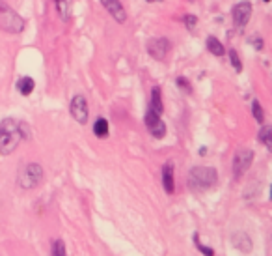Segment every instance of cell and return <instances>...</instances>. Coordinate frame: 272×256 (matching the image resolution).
Instances as JSON below:
<instances>
[{"instance_id": "cell-17", "label": "cell", "mask_w": 272, "mask_h": 256, "mask_svg": "<svg viewBox=\"0 0 272 256\" xmlns=\"http://www.w3.org/2000/svg\"><path fill=\"white\" fill-rule=\"evenodd\" d=\"M34 86H35V82L32 77H23V79L17 81V90L23 93V95H30V93L34 92Z\"/></svg>"}, {"instance_id": "cell-5", "label": "cell", "mask_w": 272, "mask_h": 256, "mask_svg": "<svg viewBox=\"0 0 272 256\" xmlns=\"http://www.w3.org/2000/svg\"><path fill=\"white\" fill-rule=\"evenodd\" d=\"M254 161V151L252 150H239L233 157V176L235 180H241L248 172L250 165Z\"/></svg>"}, {"instance_id": "cell-2", "label": "cell", "mask_w": 272, "mask_h": 256, "mask_svg": "<svg viewBox=\"0 0 272 256\" xmlns=\"http://www.w3.org/2000/svg\"><path fill=\"white\" fill-rule=\"evenodd\" d=\"M218 181V172L213 167H194L188 172V187L192 191L211 189Z\"/></svg>"}, {"instance_id": "cell-16", "label": "cell", "mask_w": 272, "mask_h": 256, "mask_svg": "<svg viewBox=\"0 0 272 256\" xmlns=\"http://www.w3.org/2000/svg\"><path fill=\"white\" fill-rule=\"evenodd\" d=\"M207 49H209V53H213L214 56H224V54H226L224 45H222L214 36H209L207 38Z\"/></svg>"}, {"instance_id": "cell-14", "label": "cell", "mask_w": 272, "mask_h": 256, "mask_svg": "<svg viewBox=\"0 0 272 256\" xmlns=\"http://www.w3.org/2000/svg\"><path fill=\"white\" fill-rule=\"evenodd\" d=\"M54 4H56L60 19L67 23V21L71 19V6H73V0H54Z\"/></svg>"}, {"instance_id": "cell-11", "label": "cell", "mask_w": 272, "mask_h": 256, "mask_svg": "<svg viewBox=\"0 0 272 256\" xmlns=\"http://www.w3.org/2000/svg\"><path fill=\"white\" fill-rule=\"evenodd\" d=\"M162 187L164 191L172 195L175 191V180H174V163H166L162 167Z\"/></svg>"}, {"instance_id": "cell-19", "label": "cell", "mask_w": 272, "mask_h": 256, "mask_svg": "<svg viewBox=\"0 0 272 256\" xmlns=\"http://www.w3.org/2000/svg\"><path fill=\"white\" fill-rule=\"evenodd\" d=\"M252 112H254V118L257 120V123H263L265 122V114H263V107H261V103L255 99L254 103H252Z\"/></svg>"}, {"instance_id": "cell-27", "label": "cell", "mask_w": 272, "mask_h": 256, "mask_svg": "<svg viewBox=\"0 0 272 256\" xmlns=\"http://www.w3.org/2000/svg\"><path fill=\"white\" fill-rule=\"evenodd\" d=\"M265 2H270V0H265Z\"/></svg>"}, {"instance_id": "cell-26", "label": "cell", "mask_w": 272, "mask_h": 256, "mask_svg": "<svg viewBox=\"0 0 272 256\" xmlns=\"http://www.w3.org/2000/svg\"><path fill=\"white\" fill-rule=\"evenodd\" d=\"M147 2H155V0H147Z\"/></svg>"}, {"instance_id": "cell-23", "label": "cell", "mask_w": 272, "mask_h": 256, "mask_svg": "<svg viewBox=\"0 0 272 256\" xmlns=\"http://www.w3.org/2000/svg\"><path fill=\"white\" fill-rule=\"evenodd\" d=\"M177 86H179V90H183L185 93H192L190 82H188V79H185V77H177Z\"/></svg>"}, {"instance_id": "cell-10", "label": "cell", "mask_w": 272, "mask_h": 256, "mask_svg": "<svg viewBox=\"0 0 272 256\" xmlns=\"http://www.w3.org/2000/svg\"><path fill=\"white\" fill-rule=\"evenodd\" d=\"M101 4L108 10V13L116 19L118 23H125L127 13H125V8H123V4L120 2V0H101Z\"/></svg>"}, {"instance_id": "cell-13", "label": "cell", "mask_w": 272, "mask_h": 256, "mask_svg": "<svg viewBox=\"0 0 272 256\" xmlns=\"http://www.w3.org/2000/svg\"><path fill=\"white\" fill-rule=\"evenodd\" d=\"M149 111H153L155 114H159L161 116L162 112H164V105H162V95H161V88L155 86L153 90H151V109Z\"/></svg>"}, {"instance_id": "cell-24", "label": "cell", "mask_w": 272, "mask_h": 256, "mask_svg": "<svg viewBox=\"0 0 272 256\" xmlns=\"http://www.w3.org/2000/svg\"><path fill=\"white\" fill-rule=\"evenodd\" d=\"M183 21H185L186 28H188V30L196 28V24H198V17H196V15H185V17H183Z\"/></svg>"}, {"instance_id": "cell-6", "label": "cell", "mask_w": 272, "mask_h": 256, "mask_svg": "<svg viewBox=\"0 0 272 256\" xmlns=\"http://www.w3.org/2000/svg\"><path fill=\"white\" fill-rule=\"evenodd\" d=\"M145 122V127H147V131H149L155 139H164V135H166V123L162 122L161 116L159 114H155L153 111H147V114H145L144 118Z\"/></svg>"}, {"instance_id": "cell-9", "label": "cell", "mask_w": 272, "mask_h": 256, "mask_svg": "<svg viewBox=\"0 0 272 256\" xmlns=\"http://www.w3.org/2000/svg\"><path fill=\"white\" fill-rule=\"evenodd\" d=\"M250 17H252V4L250 2H239L237 6L233 8V23L237 28H244L248 24Z\"/></svg>"}, {"instance_id": "cell-4", "label": "cell", "mask_w": 272, "mask_h": 256, "mask_svg": "<svg viewBox=\"0 0 272 256\" xmlns=\"http://www.w3.org/2000/svg\"><path fill=\"white\" fill-rule=\"evenodd\" d=\"M41 181H43V169H41V165H37V163L26 165L17 176V183L23 187V189L37 187Z\"/></svg>"}, {"instance_id": "cell-1", "label": "cell", "mask_w": 272, "mask_h": 256, "mask_svg": "<svg viewBox=\"0 0 272 256\" xmlns=\"http://www.w3.org/2000/svg\"><path fill=\"white\" fill-rule=\"evenodd\" d=\"M28 127L13 118H4L0 122V155L12 153L23 139H28Z\"/></svg>"}, {"instance_id": "cell-18", "label": "cell", "mask_w": 272, "mask_h": 256, "mask_svg": "<svg viewBox=\"0 0 272 256\" xmlns=\"http://www.w3.org/2000/svg\"><path fill=\"white\" fill-rule=\"evenodd\" d=\"M257 139L259 142L266 146V150H272V127L270 125H265V127H261L259 135H257Z\"/></svg>"}, {"instance_id": "cell-25", "label": "cell", "mask_w": 272, "mask_h": 256, "mask_svg": "<svg viewBox=\"0 0 272 256\" xmlns=\"http://www.w3.org/2000/svg\"><path fill=\"white\" fill-rule=\"evenodd\" d=\"M250 43H252V45H254L257 51H261V49H263V40H261L259 36H254V38L250 40Z\"/></svg>"}, {"instance_id": "cell-3", "label": "cell", "mask_w": 272, "mask_h": 256, "mask_svg": "<svg viewBox=\"0 0 272 256\" xmlns=\"http://www.w3.org/2000/svg\"><path fill=\"white\" fill-rule=\"evenodd\" d=\"M23 28H24L23 17L13 12L6 2L0 0V30H6L10 34H19Z\"/></svg>"}, {"instance_id": "cell-21", "label": "cell", "mask_w": 272, "mask_h": 256, "mask_svg": "<svg viewBox=\"0 0 272 256\" xmlns=\"http://www.w3.org/2000/svg\"><path fill=\"white\" fill-rule=\"evenodd\" d=\"M229 60H231V64H233V68H235V71L237 73H241L243 71V62H241V58H239V54H237V51L235 49H229Z\"/></svg>"}, {"instance_id": "cell-8", "label": "cell", "mask_w": 272, "mask_h": 256, "mask_svg": "<svg viewBox=\"0 0 272 256\" xmlns=\"http://www.w3.org/2000/svg\"><path fill=\"white\" fill-rule=\"evenodd\" d=\"M71 116L79 123L88 122V103L84 95H75L71 99Z\"/></svg>"}, {"instance_id": "cell-22", "label": "cell", "mask_w": 272, "mask_h": 256, "mask_svg": "<svg viewBox=\"0 0 272 256\" xmlns=\"http://www.w3.org/2000/svg\"><path fill=\"white\" fill-rule=\"evenodd\" d=\"M51 254L52 256H65V245H64L62 239H56V241L52 243Z\"/></svg>"}, {"instance_id": "cell-20", "label": "cell", "mask_w": 272, "mask_h": 256, "mask_svg": "<svg viewBox=\"0 0 272 256\" xmlns=\"http://www.w3.org/2000/svg\"><path fill=\"white\" fill-rule=\"evenodd\" d=\"M194 245H196V249L200 250L203 256H214V250L211 249V247H205L203 243H200V236H198V234H194Z\"/></svg>"}, {"instance_id": "cell-7", "label": "cell", "mask_w": 272, "mask_h": 256, "mask_svg": "<svg viewBox=\"0 0 272 256\" xmlns=\"http://www.w3.org/2000/svg\"><path fill=\"white\" fill-rule=\"evenodd\" d=\"M170 51V41L166 38H153L147 41V53L155 60H164Z\"/></svg>"}, {"instance_id": "cell-15", "label": "cell", "mask_w": 272, "mask_h": 256, "mask_svg": "<svg viewBox=\"0 0 272 256\" xmlns=\"http://www.w3.org/2000/svg\"><path fill=\"white\" fill-rule=\"evenodd\" d=\"M93 133H95V137H99V139L108 137V133H110L108 122H106L104 118H97V120H95V123H93Z\"/></svg>"}, {"instance_id": "cell-12", "label": "cell", "mask_w": 272, "mask_h": 256, "mask_svg": "<svg viewBox=\"0 0 272 256\" xmlns=\"http://www.w3.org/2000/svg\"><path fill=\"white\" fill-rule=\"evenodd\" d=\"M231 243L235 245V249L243 250V252H250L252 250V239L248 238L246 232H235L231 238Z\"/></svg>"}]
</instances>
